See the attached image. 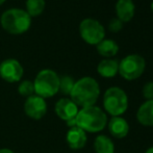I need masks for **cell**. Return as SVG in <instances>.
Listing matches in <instances>:
<instances>
[{"mask_svg": "<svg viewBox=\"0 0 153 153\" xmlns=\"http://www.w3.org/2000/svg\"><path fill=\"white\" fill-rule=\"evenodd\" d=\"M100 95L99 85L92 77H83L74 83L71 92V100L81 108L93 106Z\"/></svg>", "mask_w": 153, "mask_h": 153, "instance_id": "1", "label": "cell"}, {"mask_svg": "<svg viewBox=\"0 0 153 153\" xmlns=\"http://www.w3.org/2000/svg\"><path fill=\"white\" fill-rule=\"evenodd\" d=\"M75 120L76 126L88 132H99L103 130L107 124L106 114L95 105L81 108Z\"/></svg>", "mask_w": 153, "mask_h": 153, "instance_id": "2", "label": "cell"}, {"mask_svg": "<svg viewBox=\"0 0 153 153\" xmlns=\"http://www.w3.org/2000/svg\"><path fill=\"white\" fill-rule=\"evenodd\" d=\"M0 22L5 31L12 34H21L30 27L31 17L26 10L20 8H10L2 14Z\"/></svg>", "mask_w": 153, "mask_h": 153, "instance_id": "3", "label": "cell"}, {"mask_svg": "<svg viewBox=\"0 0 153 153\" xmlns=\"http://www.w3.org/2000/svg\"><path fill=\"white\" fill-rule=\"evenodd\" d=\"M33 85L36 95L42 98H49L59 92V77L53 70L45 69L38 73Z\"/></svg>", "mask_w": 153, "mask_h": 153, "instance_id": "4", "label": "cell"}, {"mask_svg": "<svg viewBox=\"0 0 153 153\" xmlns=\"http://www.w3.org/2000/svg\"><path fill=\"white\" fill-rule=\"evenodd\" d=\"M103 106L105 111L113 117H120L127 111L128 97L120 88H109L106 90L103 97Z\"/></svg>", "mask_w": 153, "mask_h": 153, "instance_id": "5", "label": "cell"}, {"mask_svg": "<svg viewBox=\"0 0 153 153\" xmlns=\"http://www.w3.org/2000/svg\"><path fill=\"white\" fill-rule=\"evenodd\" d=\"M145 59L139 54H130L125 56L119 62V74L126 80H134L139 78L145 71Z\"/></svg>", "mask_w": 153, "mask_h": 153, "instance_id": "6", "label": "cell"}, {"mask_svg": "<svg viewBox=\"0 0 153 153\" xmlns=\"http://www.w3.org/2000/svg\"><path fill=\"white\" fill-rule=\"evenodd\" d=\"M79 32L85 42L90 45H97L104 40L105 30L104 27L97 20L85 19L79 25Z\"/></svg>", "mask_w": 153, "mask_h": 153, "instance_id": "7", "label": "cell"}, {"mask_svg": "<svg viewBox=\"0 0 153 153\" xmlns=\"http://www.w3.org/2000/svg\"><path fill=\"white\" fill-rule=\"evenodd\" d=\"M0 76L7 82H17L22 78L23 68L17 59H5L0 64Z\"/></svg>", "mask_w": 153, "mask_h": 153, "instance_id": "8", "label": "cell"}, {"mask_svg": "<svg viewBox=\"0 0 153 153\" xmlns=\"http://www.w3.org/2000/svg\"><path fill=\"white\" fill-rule=\"evenodd\" d=\"M24 111L31 119L40 120L46 115L47 103L44 98L38 96V95H32L25 101Z\"/></svg>", "mask_w": 153, "mask_h": 153, "instance_id": "9", "label": "cell"}, {"mask_svg": "<svg viewBox=\"0 0 153 153\" xmlns=\"http://www.w3.org/2000/svg\"><path fill=\"white\" fill-rule=\"evenodd\" d=\"M78 111V106L69 98L59 99L55 104V113L57 117L66 122L75 119Z\"/></svg>", "mask_w": 153, "mask_h": 153, "instance_id": "10", "label": "cell"}, {"mask_svg": "<svg viewBox=\"0 0 153 153\" xmlns=\"http://www.w3.org/2000/svg\"><path fill=\"white\" fill-rule=\"evenodd\" d=\"M87 140L88 137L85 131L79 128L78 126L71 127L67 132L66 141L71 149L78 150L83 148L87 144Z\"/></svg>", "mask_w": 153, "mask_h": 153, "instance_id": "11", "label": "cell"}, {"mask_svg": "<svg viewBox=\"0 0 153 153\" xmlns=\"http://www.w3.org/2000/svg\"><path fill=\"white\" fill-rule=\"evenodd\" d=\"M109 133L116 139H123L129 132V125L122 117H113L108 123Z\"/></svg>", "mask_w": 153, "mask_h": 153, "instance_id": "12", "label": "cell"}, {"mask_svg": "<svg viewBox=\"0 0 153 153\" xmlns=\"http://www.w3.org/2000/svg\"><path fill=\"white\" fill-rule=\"evenodd\" d=\"M118 19L122 22H128L134 16L135 6L132 0H118L116 4Z\"/></svg>", "mask_w": 153, "mask_h": 153, "instance_id": "13", "label": "cell"}, {"mask_svg": "<svg viewBox=\"0 0 153 153\" xmlns=\"http://www.w3.org/2000/svg\"><path fill=\"white\" fill-rule=\"evenodd\" d=\"M137 119L144 126H153V100H146L140 106Z\"/></svg>", "mask_w": 153, "mask_h": 153, "instance_id": "14", "label": "cell"}, {"mask_svg": "<svg viewBox=\"0 0 153 153\" xmlns=\"http://www.w3.org/2000/svg\"><path fill=\"white\" fill-rule=\"evenodd\" d=\"M97 71L102 77L111 78V77L116 76L117 73L119 72V62L116 59H105L99 62Z\"/></svg>", "mask_w": 153, "mask_h": 153, "instance_id": "15", "label": "cell"}, {"mask_svg": "<svg viewBox=\"0 0 153 153\" xmlns=\"http://www.w3.org/2000/svg\"><path fill=\"white\" fill-rule=\"evenodd\" d=\"M94 149L96 153H115V145L106 135H98L94 141Z\"/></svg>", "mask_w": 153, "mask_h": 153, "instance_id": "16", "label": "cell"}, {"mask_svg": "<svg viewBox=\"0 0 153 153\" xmlns=\"http://www.w3.org/2000/svg\"><path fill=\"white\" fill-rule=\"evenodd\" d=\"M97 51L100 55L105 57L115 56L119 51V46L113 40H102L99 44H97Z\"/></svg>", "mask_w": 153, "mask_h": 153, "instance_id": "17", "label": "cell"}, {"mask_svg": "<svg viewBox=\"0 0 153 153\" xmlns=\"http://www.w3.org/2000/svg\"><path fill=\"white\" fill-rule=\"evenodd\" d=\"M45 8V0H27L26 12L30 17H36L43 13Z\"/></svg>", "mask_w": 153, "mask_h": 153, "instance_id": "18", "label": "cell"}, {"mask_svg": "<svg viewBox=\"0 0 153 153\" xmlns=\"http://www.w3.org/2000/svg\"><path fill=\"white\" fill-rule=\"evenodd\" d=\"M74 79L71 76H68V75H65V76H62L59 78V91H61L64 95H70L71 92L73 90V87H74Z\"/></svg>", "mask_w": 153, "mask_h": 153, "instance_id": "19", "label": "cell"}, {"mask_svg": "<svg viewBox=\"0 0 153 153\" xmlns=\"http://www.w3.org/2000/svg\"><path fill=\"white\" fill-rule=\"evenodd\" d=\"M18 92L20 93V95L24 97H30L34 94V85L33 82L30 80H24L20 83L18 88Z\"/></svg>", "mask_w": 153, "mask_h": 153, "instance_id": "20", "label": "cell"}, {"mask_svg": "<svg viewBox=\"0 0 153 153\" xmlns=\"http://www.w3.org/2000/svg\"><path fill=\"white\" fill-rule=\"evenodd\" d=\"M143 96L146 100H153V81H149L144 85Z\"/></svg>", "mask_w": 153, "mask_h": 153, "instance_id": "21", "label": "cell"}, {"mask_svg": "<svg viewBox=\"0 0 153 153\" xmlns=\"http://www.w3.org/2000/svg\"><path fill=\"white\" fill-rule=\"evenodd\" d=\"M123 27V22L120 21L118 18H114L109 21V24H108V28L111 31L113 32H118L122 29Z\"/></svg>", "mask_w": 153, "mask_h": 153, "instance_id": "22", "label": "cell"}, {"mask_svg": "<svg viewBox=\"0 0 153 153\" xmlns=\"http://www.w3.org/2000/svg\"><path fill=\"white\" fill-rule=\"evenodd\" d=\"M0 153H15V152H13L12 150H10V149L3 148V149H0Z\"/></svg>", "mask_w": 153, "mask_h": 153, "instance_id": "23", "label": "cell"}, {"mask_svg": "<svg viewBox=\"0 0 153 153\" xmlns=\"http://www.w3.org/2000/svg\"><path fill=\"white\" fill-rule=\"evenodd\" d=\"M145 153H153V147H151V148H149V149L147 150Z\"/></svg>", "mask_w": 153, "mask_h": 153, "instance_id": "24", "label": "cell"}, {"mask_svg": "<svg viewBox=\"0 0 153 153\" xmlns=\"http://www.w3.org/2000/svg\"><path fill=\"white\" fill-rule=\"evenodd\" d=\"M4 1H5V0H0V5H1V4L3 3Z\"/></svg>", "mask_w": 153, "mask_h": 153, "instance_id": "25", "label": "cell"}, {"mask_svg": "<svg viewBox=\"0 0 153 153\" xmlns=\"http://www.w3.org/2000/svg\"><path fill=\"white\" fill-rule=\"evenodd\" d=\"M151 10H152V12H153V2L151 3Z\"/></svg>", "mask_w": 153, "mask_h": 153, "instance_id": "26", "label": "cell"}]
</instances>
